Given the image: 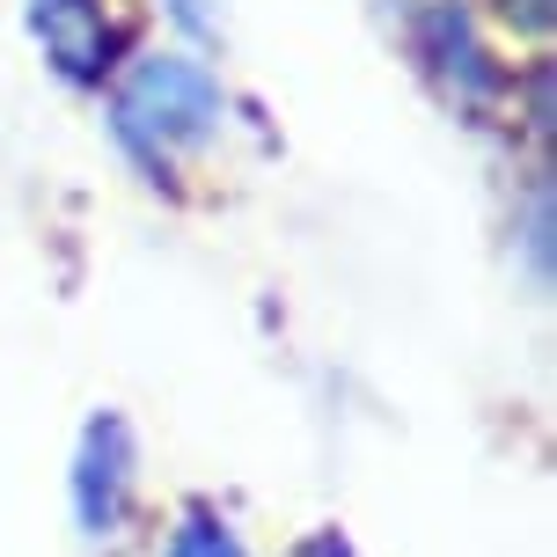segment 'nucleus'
Here are the masks:
<instances>
[{
  "label": "nucleus",
  "instance_id": "1",
  "mask_svg": "<svg viewBox=\"0 0 557 557\" xmlns=\"http://www.w3.org/2000/svg\"><path fill=\"white\" fill-rule=\"evenodd\" d=\"M227 117V96L221 82L184 52H154V59H133L125 66V82L111 96V133L117 147L139 162L147 184H169V169L176 154H191L206 139L221 133Z\"/></svg>",
  "mask_w": 557,
  "mask_h": 557
},
{
  "label": "nucleus",
  "instance_id": "2",
  "mask_svg": "<svg viewBox=\"0 0 557 557\" xmlns=\"http://www.w3.org/2000/svg\"><path fill=\"white\" fill-rule=\"evenodd\" d=\"M125 506H133V433H125V418H88L82 447H74V521L82 535H117L125 521Z\"/></svg>",
  "mask_w": 557,
  "mask_h": 557
},
{
  "label": "nucleus",
  "instance_id": "3",
  "mask_svg": "<svg viewBox=\"0 0 557 557\" xmlns=\"http://www.w3.org/2000/svg\"><path fill=\"white\" fill-rule=\"evenodd\" d=\"M418 59H425V66L455 88V103H470V111H484V103H499V96H506V66L484 52L476 23L455 8V0L418 8Z\"/></svg>",
  "mask_w": 557,
  "mask_h": 557
},
{
  "label": "nucleus",
  "instance_id": "4",
  "mask_svg": "<svg viewBox=\"0 0 557 557\" xmlns=\"http://www.w3.org/2000/svg\"><path fill=\"white\" fill-rule=\"evenodd\" d=\"M29 29H37V45H45V59H52L59 74L74 88L103 82L117 66V29L111 15H103V0H29Z\"/></svg>",
  "mask_w": 557,
  "mask_h": 557
},
{
  "label": "nucleus",
  "instance_id": "5",
  "mask_svg": "<svg viewBox=\"0 0 557 557\" xmlns=\"http://www.w3.org/2000/svg\"><path fill=\"white\" fill-rule=\"evenodd\" d=\"M162 557H250V550H243V535L227 529L221 513H206V506H198V513H184V521L169 529V550Z\"/></svg>",
  "mask_w": 557,
  "mask_h": 557
},
{
  "label": "nucleus",
  "instance_id": "6",
  "mask_svg": "<svg viewBox=\"0 0 557 557\" xmlns=\"http://www.w3.org/2000/svg\"><path fill=\"white\" fill-rule=\"evenodd\" d=\"M529 257H535V278L550 272V191L529 198Z\"/></svg>",
  "mask_w": 557,
  "mask_h": 557
},
{
  "label": "nucleus",
  "instance_id": "7",
  "mask_svg": "<svg viewBox=\"0 0 557 557\" xmlns=\"http://www.w3.org/2000/svg\"><path fill=\"white\" fill-rule=\"evenodd\" d=\"M162 8L184 37H213V0H162Z\"/></svg>",
  "mask_w": 557,
  "mask_h": 557
},
{
  "label": "nucleus",
  "instance_id": "8",
  "mask_svg": "<svg viewBox=\"0 0 557 557\" xmlns=\"http://www.w3.org/2000/svg\"><path fill=\"white\" fill-rule=\"evenodd\" d=\"M286 557H360V550H352V543H345L337 529H323V535H301V543H294Z\"/></svg>",
  "mask_w": 557,
  "mask_h": 557
},
{
  "label": "nucleus",
  "instance_id": "9",
  "mask_svg": "<svg viewBox=\"0 0 557 557\" xmlns=\"http://www.w3.org/2000/svg\"><path fill=\"white\" fill-rule=\"evenodd\" d=\"M499 8H506V23H521V29H550V15H557L550 0H499Z\"/></svg>",
  "mask_w": 557,
  "mask_h": 557
}]
</instances>
